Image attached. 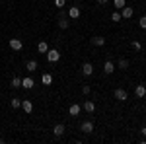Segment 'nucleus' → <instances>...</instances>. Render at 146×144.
Instances as JSON below:
<instances>
[{
  "label": "nucleus",
  "instance_id": "obj_7",
  "mask_svg": "<svg viewBox=\"0 0 146 144\" xmlns=\"http://www.w3.org/2000/svg\"><path fill=\"white\" fill-rule=\"evenodd\" d=\"M68 16H70L72 20H78V18H80V8H78V6H70V10H68Z\"/></svg>",
  "mask_w": 146,
  "mask_h": 144
},
{
  "label": "nucleus",
  "instance_id": "obj_13",
  "mask_svg": "<svg viewBox=\"0 0 146 144\" xmlns=\"http://www.w3.org/2000/svg\"><path fill=\"white\" fill-rule=\"evenodd\" d=\"M92 45H96V47H103L105 45V37H92Z\"/></svg>",
  "mask_w": 146,
  "mask_h": 144
},
{
  "label": "nucleus",
  "instance_id": "obj_27",
  "mask_svg": "<svg viewBox=\"0 0 146 144\" xmlns=\"http://www.w3.org/2000/svg\"><path fill=\"white\" fill-rule=\"evenodd\" d=\"M66 4V0H55V6H58V8H62Z\"/></svg>",
  "mask_w": 146,
  "mask_h": 144
},
{
  "label": "nucleus",
  "instance_id": "obj_30",
  "mask_svg": "<svg viewBox=\"0 0 146 144\" xmlns=\"http://www.w3.org/2000/svg\"><path fill=\"white\" fill-rule=\"evenodd\" d=\"M140 133H142V134L146 136V127H142V129H140Z\"/></svg>",
  "mask_w": 146,
  "mask_h": 144
},
{
  "label": "nucleus",
  "instance_id": "obj_2",
  "mask_svg": "<svg viewBox=\"0 0 146 144\" xmlns=\"http://www.w3.org/2000/svg\"><path fill=\"white\" fill-rule=\"evenodd\" d=\"M133 14H135V10H133L131 6H123V8H121V18H123V20L133 18Z\"/></svg>",
  "mask_w": 146,
  "mask_h": 144
},
{
  "label": "nucleus",
  "instance_id": "obj_1",
  "mask_svg": "<svg viewBox=\"0 0 146 144\" xmlns=\"http://www.w3.org/2000/svg\"><path fill=\"white\" fill-rule=\"evenodd\" d=\"M45 56H47V60H49V62H56V60L60 58V53H58L56 49H49V51L45 53Z\"/></svg>",
  "mask_w": 146,
  "mask_h": 144
},
{
  "label": "nucleus",
  "instance_id": "obj_10",
  "mask_svg": "<svg viewBox=\"0 0 146 144\" xmlns=\"http://www.w3.org/2000/svg\"><path fill=\"white\" fill-rule=\"evenodd\" d=\"M80 111H82V107H80L78 103H72V105H70V109H68V113H70L72 117H78Z\"/></svg>",
  "mask_w": 146,
  "mask_h": 144
},
{
  "label": "nucleus",
  "instance_id": "obj_12",
  "mask_svg": "<svg viewBox=\"0 0 146 144\" xmlns=\"http://www.w3.org/2000/svg\"><path fill=\"white\" fill-rule=\"evenodd\" d=\"M22 107H23V111H25V113H31V111H33V103H31L29 100H23L22 101Z\"/></svg>",
  "mask_w": 146,
  "mask_h": 144
},
{
  "label": "nucleus",
  "instance_id": "obj_16",
  "mask_svg": "<svg viewBox=\"0 0 146 144\" xmlns=\"http://www.w3.org/2000/svg\"><path fill=\"white\" fill-rule=\"evenodd\" d=\"M41 82H43L45 86H51V84H53V76H51L49 72H45V74L41 76Z\"/></svg>",
  "mask_w": 146,
  "mask_h": 144
},
{
  "label": "nucleus",
  "instance_id": "obj_22",
  "mask_svg": "<svg viewBox=\"0 0 146 144\" xmlns=\"http://www.w3.org/2000/svg\"><path fill=\"white\" fill-rule=\"evenodd\" d=\"M123 18H121V12H113L111 14V22H121Z\"/></svg>",
  "mask_w": 146,
  "mask_h": 144
},
{
  "label": "nucleus",
  "instance_id": "obj_29",
  "mask_svg": "<svg viewBox=\"0 0 146 144\" xmlns=\"http://www.w3.org/2000/svg\"><path fill=\"white\" fill-rule=\"evenodd\" d=\"M98 4H100V6H103V4H107V0H98Z\"/></svg>",
  "mask_w": 146,
  "mask_h": 144
},
{
  "label": "nucleus",
  "instance_id": "obj_23",
  "mask_svg": "<svg viewBox=\"0 0 146 144\" xmlns=\"http://www.w3.org/2000/svg\"><path fill=\"white\" fill-rule=\"evenodd\" d=\"M12 107H14V109H18V107H22V100H18V98H14V100H12Z\"/></svg>",
  "mask_w": 146,
  "mask_h": 144
},
{
  "label": "nucleus",
  "instance_id": "obj_9",
  "mask_svg": "<svg viewBox=\"0 0 146 144\" xmlns=\"http://www.w3.org/2000/svg\"><path fill=\"white\" fill-rule=\"evenodd\" d=\"M33 78H22V88H25V90H31L33 88Z\"/></svg>",
  "mask_w": 146,
  "mask_h": 144
},
{
  "label": "nucleus",
  "instance_id": "obj_15",
  "mask_svg": "<svg viewBox=\"0 0 146 144\" xmlns=\"http://www.w3.org/2000/svg\"><path fill=\"white\" fill-rule=\"evenodd\" d=\"M53 134H55V136H62V134H64V125H55Z\"/></svg>",
  "mask_w": 146,
  "mask_h": 144
},
{
  "label": "nucleus",
  "instance_id": "obj_18",
  "mask_svg": "<svg viewBox=\"0 0 146 144\" xmlns=\"http://www.w3.org/2000/svg\"><path fill=\"white\" fill-rule=\"evenodd\" d=\"M25 68H27L29 72H33V70H37V60H27V64H25Z\"/></svg>",
  "mask_w": 146,
  "mask_h": 144
},
{
  "label": "nucleus",
  "instance_id": "obj_5",
  "mask_svg": "<svg viewBox=\"0 0 146 144\" xmlns=\"http://www.w3.org/2000/svg\"><path fill=\"white\" fill-rule=\"evenodd\" d=\"M10 47L14 49V51H22V47H23V43L18 39V37H14V39H10Z\"/></svg>",
  "mask_w": 146,
  "mask_h": 144
},
{
  "label": "nucleus",
  "instance_id": "obj_20",
  "mask_svg": "<svg viewBox=\"0 0 146 144\" xmlns=\"http://www.w3.org/2000/svg\"><path fill=\"white\" fill-rule=\"evenodd\" d=\"M117 66L119 68H129V60H127V58H119V62H117Z\"/></svg>",
  "mask_w": 146,
  "mask_h": 144
},
{
  "label": "nucleus",
  "instance_id": "obj_26",
  "mask_svg": "<svg viewBox=\"0 0 146 144\" xmlns=\"http://www.w3.org/2000/svg\"><path fill=\"white\" fill-rule=\"evenodd\" d=\"M82 94H84V96H88V94H90V86H88V84H84V86H82Z\"/></svg>",
  "mask_w": 146,
  "mask_h": 144
},
{
  "label": "nucleus",
  "instance_id": "obj_24",
  "mask_svg": "<svg viewBox=\"0 0 146 144\" xmlns=\"http://www.w3.org/2000/svg\"><path fill=\"white\" fill-rule=\"evenodd\" d=\"M58 27H60V29H66V27H68V22L64 20V18H60V20H58Z\"/></svg>",
  "mask_w": 146,
  "mask_h": 144
},
{
  "label": "nucleus",
  "instance_id": "obj_25",
  "mask_svg": "<svg viewBox=\"0 0 146 144\" xmlns=\"http://www.w3.org/2000/svg\"><path fill=\"white\" fill-rule=\"evenodd\" d=\"M138 25H140L142 29H146V16H142V18L138 20Z\"/></svg>",
  "mask_w": 146,
  "mask_h": 144
},
{
  "label": "nucleus",
  "instance_id": "obj_28",
  "mask_svg": "<svg viewBox=\"0 0 146 144\" xmlns=\"http://www.w3.org/2000/svg\"><path fill=\"white\" fill-rule=\"evenodd\" d=\"M133 47H135V49H142V45H140V41H135V43H133Z\"/></svg>",
  "mask_w": 146,
  "mask_h": 144
},
{
  "label": "nucleus",
  "instance_id": "obj_6",
  "mask_svg": "<svg viewBox=\"0 0 146 144\" xmlns=\"http://www.w3.org/2000/svg\"><path fill=\"white\" fill-rule=\"evenodd\" d=\"M82 72H84L86 76H92V74H94V64H92V62H84V64H82Z\"/></svg>",
  "mask_w": 146,
  "mask_h": 144
},
{
  "label": "nucleus",
  "instance_id": "obj_14",
  "mask_svg": "<svg viewBox=\"0 0 146 144\" xmlns=\"http://www.w3.org/2000/svg\"><path fill=\"white\" fill-rule=\"evenodd\" d=\"M84 111H86V113H94V111H96V103H94V101H86V103H84Z\"/></svg>",
  "mask_w": 146,
  "mask_h": 144
},
{
  "label": "nucleus",
  "instance_id": "obj_11",
  "mask_svg": "<svg viewBox=\"0 0 146 144\" xmlns=\"http://www.w3.org/2000/svg\"><path fill=\"white\" fill-rule=\"evenodd\" d=\"M135 96H136V98H144V96H146V86H142V84L136 86V88H135Z\"/></svg>",
  "mask_w": 146,
  "mask_h": 144
},
{
  "label": "nucleus",
  "instance_id": "obj_8",
  "mask_svg": "<svg viewBox=\"0 0 146 144\" xmlns=\"http://www.w3.org/2000/svg\"><path fill=\"white\" fill-rule=\"evenodd\" d=\"M103 72H105V74H113V72H115V64H113L111 60H105V64H103Z\"/></svg>",
  "mask_w": 146,
  "mask_h": 144
},
{
  "label": "nucleus",
  "instance_id": "obj_21",
  "mask_svg": "<svg viewBox=\"0 0 146 144\" xmlns=\"http://www.w3.org/2000/svg\"><path fill=\"white\" fill-rule=\"evenodd\" d=\"M113 6H115L117 10H121V8H123V6H127V4H125V0H113Z\"/></svg>",
  "mask_w": 146,
  "mask_h": 144
},
{
  "label": "nucleus",
  "instance_id": "obj_19",
  "mask_svg": "<svg viewBox=\"0 0 146 144\" xmlns=\"http://www.w3.org/2000/svg\"><path fill=\"white\" fill-rule=\"evenodd\" d=\"M12 86H14L16 90H18V88H22V78H20V76H16L14 80H12Z\"/></svg>",
  "mask_w": 146,
  "mask_h": 144
},
{
  "label": "nucleus",
  "instance_id": "obj_3",
  "mask_svg": "<svg viewBox=\"0 0 146 144\" xmlns=\"http://www.w3.org/2000/svg\"><path fill=\"white\" fill-rule=\"evenodd\" d=\"M115 100H119V101H127V100H129V96H127V92H125L123 88H117V90H115Z\"/></svg>",
  "mask_w": 146,
  "mask_h": 144
},
{
  "label": "nucleus",
  "instance_id": "obj_4",
  "mask_svg": "<svg viewBox=\"0 0 146 144\" xmlns=\"http://www.w3.org/2000/svg\"><path fill=\"white\" fill-rule=\"evenodd\" d=\"M80 131L86 133V134H90L92 131H94V123H92V121H84V123H82V127H80Z\"/></svg>",
  "mask_w": 146,
  "mask_h": 144
},
{
  "label": "nucleus",
  "instance_id": "obj_17",
  "mask_svg": "<svg viewBox=\"0 0 146 144\" xmlns=\"http://www.w3.org/2000/svg\"><path fill=\"white\" fill-rule=\"evenodd\" d=\"M37 51L45 55L47 51H49V45H47V41H39V45H37Z\"/></svg>",
  "mask_w": 146,
  "mask_h": 144
}]
</instances>
